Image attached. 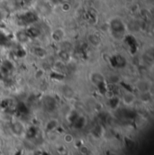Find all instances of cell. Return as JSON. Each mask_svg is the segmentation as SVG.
I'll return each mask as SVG.
<instances>
[{"label":"cell","mask_w":154,"mask_h":155,"mask_svg":"<svg viewBox=\"0 0 154 155\" xmlns=\"http://www.w3.org/2000/svg\"><path fill=\"white\" fill-rule=\"evenodd\" d=\"M137 90L140 93H143V92H151L152 87V83L147 79V78H143V79H139L136 82L135 85Z\"/></svg>","instance_id":"1"},{"label":"cell","mask_w":154,"mask_h":155,"mask_svg":"<svg viewBox=\"0 0 154 155\" xmlns=\"http://www.w3.org/2000/svg\"><path fill=\"white\" fill-rule=\"evenodd\" d=\"M11 130H12L13 134H15L17 136H21V135L25 134V131H26L24 124L21 123V122H19V121H16V122H15L12 124Z\"/></svg>","instance_id":"2"},{"label":"cell","mask_w":154,"mask_h":155,"mask_svg":"<svg viewBox=\"0 0 154 155\" xmlns=\"http://www.w3.org/2000/svg\"><path fill=\"white\" fill-rule=\"evenodd\" d=\"M89 78H90V81H91L96 87H97L99 84L105 82V77H104V75H103L101 72H99V71L92 72V73L90 74Z\"/></svg>","instance_id":"3"},{"label":"cell","mask_w":154,"mask_h":155,"mask_svg":"<svg viewBox=\"0 0 154 155\" xmlns=\"http://www.w3.org/2000/svg\"><path fill=\"white\" fill-rule=\"evenodd\" d=\"M136 100V97L133 92H125L122 97V101L126 106H132Z\"/></svg>","instance_id":"4"},{"label":"cell","mask_w":154,"mask_h":155,"mask_svg":"<svg viewBox=\"0 0 154 155\" xmlns=\"http://www.w3.org/2000/svg\"><path fill=\"white\" fill-rule=\"evenodd\" d=\"M64 35H65L64 31H63L61 28H57V29H55V30L52 32V34H51V38H52L53 41L59 42V41H62Z\"/></svg>","instance_id":"5"},{"label":"cell","mask_w":154,"mask_h":155,"mask_svg":"<svg viewBox=\"0 0 154 155\" xmlns=\"http://www.w3.org/2000/svg\"><path fill=\"white\" fill-rule=\"evenodd\" d=\"M58 125H59L58 121L55 120V119H52V120H50V121L46 124L45 128H46V130H47L48 132H51V131L55 130V129L58 127Z\"/></svg>","instance_id":"6"},{"label":"cell","mask_w":154,"mask_h":155,"mask_svg":"<svg viewBox=\"0 0 154 155\" xmlns=\"http://www.w3.org/2000/svg\"><path fill=\"white\" fill-rule=\"evenodd\" d=\"M120 103V98L116 96H113L111 97H109V106L112 109H116L118 107Z\"/></svg>","instance_id":"7"},{"label":"cell","mask_w":154,"mask_h":155,"mask_svg":"<svg viewBox=\"0 0 154 155\" xmlns=\"http://www.w3.org/2000/svg\"><path fill=\"white\" fill-rule=\"evenodd\" d=\"M73 124L77 129H80L86 124V119L82 116H78L77 119L73 122Z\"/></svg>","instance_id":"8"},{"label":"cell","mask_w":154,"mask_h":155,"mask_svg":"<svg viewBox=\"0 0 154 155\" xmlns=\"http://www.w3.org/2000/svg\"><path fill=\"white\" fill-rule=\"evenodd\" d=\"M16 38L18 39L20 42H25L29 40V35L25 32H19L18 34H16Z\"/></svg>","instance_id":"9"},{"label":"cell","mask_w":154,"mask_h":155,"mask_svg":"<svg viewBox=\"0 0 154 155\" xmlns=\"http://www.w3.org/2000/svg\"><path fill=\"white\" fill-rule=\"evenodd\" d=\"M141 100L144 103H148L152 100V94L151 92H143L141 93Z\"/></svg>","instance_id":"10"},{"label":"cell","mask_w":154,"mask_h":155,"mask_svg":"<svg viewBox=\"0 0 154 155\" xmlns=\"http://www.w3.org/2000/svg\"><path fill=\"white\" fill-rule=\"evenodd\" d=\"M34 54L38 57V58H44L46 56V51H44L43 48L37 47L34 49Z\"/></svg>","instance_id":"11"},{"label":"cell","mask_w":154,"mask_h":155,"mask_svg":"<svg viewBox=\"0 0 154 155\" xmlns=\"http://www.w3.org/2000/svg\"><path fill=\"white\" fill-rule=\"evenodd\" d=\"M63 140L66 143H72L74 142V137L71 134H65L63 136Z\"/></svg>","instance_id":"12"},{"label":"cell","mask_w":154,"mask_h":155,"mask_svg":"<svg viewBox=\"0 0 154 155\" xmlns=\"http://www.w3.org/2000/svg\"><path fill=\"white\" fill-rule=\"evenodd\" d=\"M70 8H71V5H70L69 3H67V2H65V3H63V4L61 5V9H62L64 12H68V11H70Z\"/></svg>","instance_id":"13"},{"label":"cell","mask_w":154,"mask_h":155,"mask_svg":"<svg viewBox=\"0 0 154 155\" xmlns=\"http://www.w3.org/2000/svg\"><path fill=\"white\" fill-rule=\"evenodd\" d=\"M43 75H44V71L43 70H38L36 71V73H35V77L37 78H41Z\"/></svg>","instance_id":"14"}]
</instances>
